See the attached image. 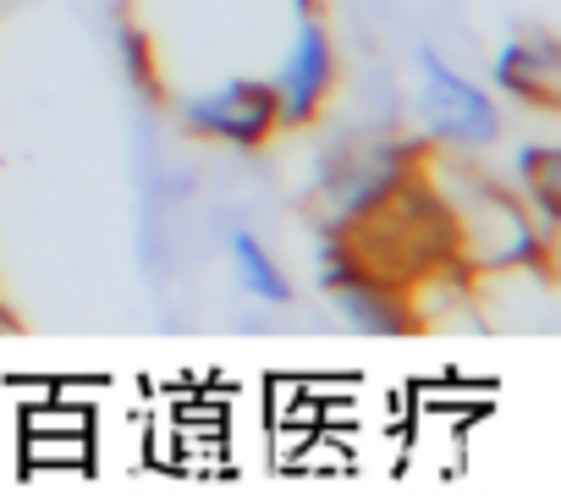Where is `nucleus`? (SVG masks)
<instances>
[{"label": "nucleus", "mask_w": 561, "mask_h": 501, "mask_svg": "<svg viewBox=\"0 0 561 501\" xmlns=\"http://www.w3.org/2000/svg\"><path fill=\"white\" fill-rule=\"evenodd\" d=\"M116 50H122L133 83H138V89H154L160 72H154V50H149V39L138 34V23H122V29H116Z\"/></svg>", "instance_id": "1a4fd4ad"}, {"label": "nucleus", "mask_w": 561, "mask_h": 501, "mask_svg": "<svg viewBox=\"0 0 561 501\" xmlns=\"http://www.w3.org/2000/svg\"><path fill=\"white\" fill-rule=\"evenodd\" d=\"M419 127L446 155H479L501 144V111L490 89L462 78L435 50H419Z\"/></svg>", "instance_id": "7ed1b4c3"}, {"label": "nucleus", "mask_w": 561, "mask_h": 501, "mask_svg": "<svg viewBox=\"0 0 561 501\" xmlns=\"http://www.w3.org/2000/svg\"><path fill=\"white\" fill-rule=\"evenodd\" d=\"M512 177H517V198L534 215V226L545 237H556V226H561V144H523L512 155Z\"/></svg>", "instance_id": "0eeeda50"}, {"label": "nucleus", "mask_w": 561, "mask_h": 501, "mask_svg": "<svg viewBox=\"0 0 561 501\" xmlns=\"http://www.w3.org/2000/svg\"><path fill=\"white\" fill-rule=\"evenodd\" d=\"M226 254H231V271H237V287L248 293V298H259V304H293V282H287V271H280V260L270 254V248L248 231V226H237L231 237H226Z\"/></svg>", "instance_id": "6e6552de"}, {"label": "nucleus", "mask_w": 561, "mask_h": 501, "mask_svg": "<svg viewBox=\"0 0 561 501\" xmlns=\"http://www.w3.org/2000/svg\"><path fill=\"white\" fill-rule=\"evenodd\" d=\"M490 78L506 100L534 105V111H556V89H561V45L550 34H517L495 50Z\"/></svg>", "instance_id": "423d86ee"}, {"label": "nucleus", "mask_w": 561, "mask_h": 501, "mask_svg": "<svg viewBox=\"0 0 561 501\" xmlns=\"http://www.w3.org/2000/svg\"><path fill=\"white\" fill-rule=\"evenodd\" d=\"M171 111L182 122V133L193 138H209V144H226V149H264L280 122H275V94H270V78L259 72H231L209 89H193V94H171Z\"/></svg>", "instance_id": "20e7f679"}, {"label": "nucleus", "mask_w": 561, "mask_h": 501, "mask_svg": "<svg viewBox=\"0 0 561 501\" xmlns=\"http://www.w3.org/2000/svg\"><path fill=\"white\" fill-rule=\"evenodd\" d=\"M440 182V209L451 226V242L468 254V265L479 271H501V276H523L550 265V237L534 226V215L523 209V198L495 182L490 171L473 166V155H451L446 166H435Z\"/></svg>", "instance_id": "f257e3e1"}, {"label": "nucleus", "mask_w": 561, "mask_h": 501, "mask_svg": "<svg viewBox=\"0 0 561 501\" xmlns=\"http://www.w3.org/2000/svg\"><path fill=\"white\" fill-rule=\"evenodd\" d=\"M419 171V155L413 144H364V149H325L320 166H314V204L325 209V226L331 231H347V226H364L369 215H386L397 204V193L413 182Z\"/></svg>", "instance_id": "f03ea898"}, {"label": "nucleus", "mask_w": 561, "mask_h": 501, "mask_svg": "<svg viewBox=\"0 0 561 501\" xmlns=\"http://www.w3.org/2000/svg\"><path fill=\"white\" fill-rule=\"evenodd\" d=\"M264 78H270L275 122H280V127H309V122H320V111L331 105L336 78H342L336 39H331V29H325L320 12H298L287 50H280V61H275Z\"/></svg>", "instance_id": "39448f33"}, {"label": "nucleus", "mask_w": 561, "mask_h": 501, "mask_svg": "<svg viewBox=\"0 0 561 501\" xmlns=\"http://www.w3.org/2000/svg\"><path fill=\"white\" fill-rule=\"evenodd\" d=\"M12 331H18V315H12L7 304H0V337H12Z\"/></svg>", "instance_id": "9d476101"}]
</instances>
